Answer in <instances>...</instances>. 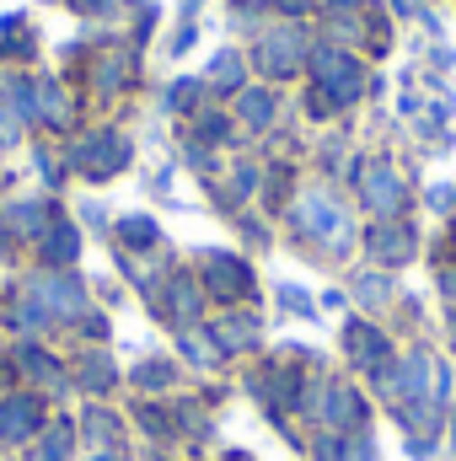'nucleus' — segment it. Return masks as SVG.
Masks as SVG:
<instances>
[{"mask_svg": "<svg viewBox=\"0 0 456 461\" xmlns=\"http://www.w3.org/2000/svg\"><path fill=\"white\" fill-rule=\"evenodd\" d=\"M0 435H5V440H16V435H32V408H27V402H11V408H0Z\"/></svg>", "mask_w": 456, "mask_h": 461, "instance_id": "1", "label": "nucleus"}]
</instances>
